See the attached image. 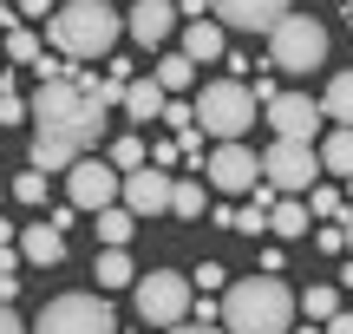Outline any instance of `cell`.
<instances>
[{
	"mask_svg": "<svg viewBox=\"0 0 353 334\" xmlns=\"http://www.w3.org/2000/svg\"><path fill=\"white\" fill-rule=\"evenodd\" d=\"M196 282H203V295H210V288H223V282H229V269H223V262H203Z\"/></svg>",
	"mask_w": 353,
	"mask_h": 334,
	"instance_id": "1f68e13d",
	"label": "cell"
},
{
	"mask_svg": "<svg viewBox=\"0 0 353 334\" xmlns=\"http://www.w3.org/2000/svg\"><path fill=\"white\" fill-rule=\"evenodd\" d=\"M92 275H99V288H131V282H138V269H131L125 249H105V256L92 262Z\"/></svg>",
	"mask_w": 353,
	"mask_h": 334,
	"instance_id": "d4e9b609",
	"label": "cell"
},
{
	"mask_svg": "<svg viewBox=\"0 0 353 334\" xmlns=\"http://www.w3.org/2000/svg\"><path fill=\"white\" fill-rule=\"evenodd\" d=\"M176 157H183V144H157V151H151V164H157V170H170Z\"/></svg>",
	"mask_w": 353,
	"mask_h": 334,
	"instance_id": "e575fe53",
	"label": "cell"
},
{
	"mask_svg": "<svg viewBox=\"0 0 353 334\" xmlns=\"http://www.w3.org/2000/svg\"><path fill=\"white\" fill-rule=\"evenodd\" d=\"M327 334H353V315H334V322H327Z\"/></svg>",
	"mask_w": 353,
	"mask_h": 334,
	"instance_id": "60d3db41",
	"label": "cell"
},
{
	"mask_svg": "<svg viewBox=\"0 0 353 334\" xmlns=\"http://www.w3.org/2000/svg\"><path fill=\"white\" fill-rule=\"evenodd\" d=\"M0 334H26V322H20V315L7 308V302H0Z\"/></svg>",
	"mask_w": 353,
	"mask_h": 334,
	"instance_id": "d590c367",
	"label": "cell"
},
{
	"mask_svg": "<svg viewBox=\"0 0 353 334\" xmlns=\"http://www.w3.org/2000/svg\"><path fill=\"white\" fill-rule=\"evenodd\" d=\"M144 164H151V151H144V138H131V131H125V138L112 144V170H144Z\"/></svg>",
	"mask_w": 353,
	"mask_h": 334,
	"instance_id": "4316f807",
	"label": "cell"
},
{
	"mask_svg": "<svg viewBox=\"0 0 353 334\" xmlns=\"http://www.w3.org/2000/svg\"><path fill=\"white\" fill-rule=\"evenodd\" d=\"M46 39H52L59 59H105L125 39V13L112 0H65V7H52Z\"/></svg>",
	"mask_w": 353,
	"mask_h": 334,
	"instance_id": "7a4b0ae2",
	"label": "cell"
},
{
	"mask_svg": "<svg viewBox=\"0 0 353 334\" xmlns=\"http://www.w3.org/2000/svg\"><path fill=\"white\" fill-rule=\"evenodd\" d=\"M0 59H13V66H39V59H46V39H39L33 26H13V33L0 39Z\"/></svg>",
	"mask_w": 353,
	"mask_h": 334,
	"instance_id": "44dd1931",
	"label": "cell"
},
{
	"mask_svg": "<svg viewBox=\"0 0 353 334\" xmlns=\"http://www.w3.org/2000/svg\"><path fill=\"white\" fill-rule=\"evenodd\" d=\"M196 125H203V138H216V144H242L255 131V92L242 86V79L203 86L196 92Z\"/></svg>",
	"mask_w": 353,
	"mask_h": 334,
	"instance_id": "277c9868",
	"label": "cell"
},
{
	"mask_svg": "<svg viewBox=\"0 0 353 334\" xmlns=\"http://www.w3.org/2000/svg\"><path fill=\"white\" fill-rule=\"evenodd\" d=\"M170 92L157 86V79H131L125 86V118H138V125H151V118H164Z\"/></svg>",
	"mask_w": 353,
	"mask_h": 334,
	"instance_id": "2e32d148",
	"label": "cell"
},
{
	"mask_svg": "<svg viewBox=\"0 0 353 334\" xmlns=\"http://www.w3.org/2000/svg\"><path fill=\"white\" fill-rule=\"evenodd\" d=\"M341 230H347V256H353V204L341 210Z\"/></svg>",
	"mask_w": 353,
	"mask_h": 334,
	"instance_id": "b9f144b4",
	"label": "cell"
},
{
	"mask_svg": "<svg viewBox=\"0 0 353 334\" xmlns=\"http://www.w3.org/2000/svg\"><path fill=\"white\" fill-rule=\"evenodd\" d=\"M20 256L26 262H39V269H52V262H65V230H59V223H26V230H20Z\"/></svg>",
	"mask_w": 353,
	"mask_h": 334,
	"instance_id": "9a60e30c",
	"label": "cell"
},
{
	"mask_svg": "<svg viewBox=\"0 0 353 334\" xmlns=\"http://www.w3.org/2000/svg\"><path fill=\"white\" fill-rule=\"evenodd\" d=\"M321 112H327L341 131H353V72H334V79H327V99H321Z\"/></svg>",
	"mask_w": 353,
	"mask_h": 334,
	"instance_id": "7402d4cb",
	"label": "cell"
},
{
	"mask_svg": "<svg viewBox=\"0 0 353 334\" xmlns=\"http://www.w3.org/2000/svg\"><path fill=\"white\" fill-rule=\"evenodd\" d=\"M20 118H33V105L13 99V92H0V125H20Z\"/></svg>",
	"mask_w": 353,
	"mask_h": 334,
	"instance_id": "4dcf8cb0",
	"label": "cell"
},
{
	"mask_svg": "<svg viewBox=\"0 0 353 334\" xmlns=\"http://www.w3.org/2000/svg\"><path fill=\"white\" fill-rule=\"evenodd\" d=\"M170 190H176L170 170L144 164V170H125V190H118V204H125L131 217H157V210H170Z\"/></svg>",
	"mask_w": 353,
	"mask_h": 334,
	"instance_id": "7c38bea8",
	"label": "cell"
},
{
	"mask_svg": "<svg viewBox=\"0 0 353 334\" xmlns=\"http://www.w3.org/2000/svg\"><path fill=\"white\" fill-rule=\"evenodd\" d=\"M13 13H46V20H52V7H46V0H13Z\"/></svg>",
	"mask_w": 353,
	"mask_h": 334,
	"instance_id": "f35d334b",
	"label": "cell"
},
{
	"mask_svg": "<svg viewBox=\"0 0 353 334\" xmlns=\"http://www.w3.org/2000/svg\"><path fill=\"white\" fill-rule=\"evenodd\" d=\"M223 328L229 334H288L294 328V295L275 275H242L223 288Z\"/></svg>",
	"mask_w": 353,
	"mask_h": 334,
	"instance_id": "3957f363",
	"label": "cell"
},
{
	"mask_svg": "<svg viewBox=\"0 0 353 334\" xmlns=\"http://www.w3.org/2000/svg\"><path fill=\"white\" fill-rule=\"evenodd\" d=\"M347 204H353V184H347Z\"/></svg>",
	"mask_w": 353,
	"mask_h": 334,
	"instance_id": "7dc6e473",
	"label": "cell"
},
{
	"mask_svg": "<svg viewBox=\"0 0 353 334\" xmlns=\"http://www.w3.org/2000/svg\"><path fill=\"white\" fill-rule=\"evenodd\" d=\"M92 230H99V243H105V249H125V243H131V230H138V217H131L125 204H112V210H99V223H92Z\"/></svg>",
	"mask_w": 353,
	"mask_h": 334,
	"instance_id": "603a6c76",
	"label": "cell"
},
{
	"mask_svg": "<svg viewBox=\"0 0 353 334\" xmlns=\"http://www.w3.org/2000/svg\"><path fill=\"white\" fill-rule=\"evenodd\" d=\"M20 26V13H13V0H0V33H13Z\"/></svg>",
	"mask_w": 353,
	"mask_h": 334,
	"instance_id": "74e56055",
	"label": "cell"
},
{
	"mask_svg": "<svg viewBox=\"0 0 353 334\" xmlns=\"http://www.w3.org/2000/svg\"><path fill=\"white\" fill-rule=\"evenodd\" d=\"M33 170H72L79 157H92V144H99V131H105V105L85 92V79H39V92L33 99Z\"/></svg>",
	"mask_w": 353,
	"mask_h": 334,
	"instance_id": "6da1fadb",
	"label": "cell"
},
{
	"mask_svg": "<svg viewBox=\"0 0 353 334\" xmlns=\"http://www.w3.org/2000/svg\"><path fill=\"white\" fill-rule=\"evenodd\" d=\"M151 79H157V86H164L170 99H176V92H190V86H196V59L176 46V52H164V59H157V72H151Z\"/></svg>",
	"mask_w": 353,
	"mask_h": 334,
	"instance_id": "d6986e66",
	"label": "cell"
},
{
	"mask_svg": "<svg viewBox=\"0 0 353 334\" xmlns=\"http://www.w3.org/2000/svg\"><path fill=\"white\" fill-rule=\"evenodd\" d=\"M65 190H72V210H112L125 190V170H112V157H79L65 170Z\"/></svg>",
	"mask_w": 353,
	"mask_h": 334,
	"instance_id": "9c48e42d",
	"label": "cell"
},
{
	"mask_svg": "<svg viewBox=\"0 0 353 334\" xmlns=\"http://www.w3.org/2000/svg\"><path fill=\"white\" fill-rule=\"evenodd\" d=\"M13 197L20 204H46V170H20L13 177Z\"/></svg>",
	"mask_w": 353,
	"mask_h": 334,
	"instance_id": "f546056e",
	"label": "cell"
},
{
	"mask_svg": "<svg viewBox=\"0 0 353 334\" xmlns=\"http://www.w3.org/2000/svg\"><path fill=\"white\" fill-rule=\"evenodd\" d=\"M341 282H347V288H353V262H347V269H341Z\"/></svg>",
	"mask_w": 353,
	"mask_h": 334,
	"instance_id": "ee69618b",
	"label": "cell"
},
{
	"mask_svg": "<svg viewBox=\"0 0 353 334\" xmlns=\"http://www.w3.org/2000/svg\"><path fill=\"white\" fill-rule=\"evenodd\" d=\"M275 197H281L275 184H255L249 204L236 210V230H242V236H262V230H268V210H275Z\"/></svg>",
	"mask_w": 353,
	"mask_h": 334,
	"instance_id": "ac0fdd59",
	"label": "cell"
},
{
	"mask_svg": "<svg viewBox=\"0 0 353 334\" xmlns=\"http://www.w3.org/2000/svg\"><path fill=\"white\" fill-rule=\"evenodd\" d=\"M321 170H334V177H347V184H353V131L334 125L327 138H321Z\"/></svg>",
	"mask_w": 353,
	"mask_h": 334,
	"instance_id": "ffe728a7",
	"label": "cell"
},
{
	"mask_svg": "<svg viewBox=\"0 0 353 334\" xmlns=\"http://www.w3.org/2000/svg\"><path fill=\"white\" fill-rule=\"evenodd\" d=\"M347 210V197L334 190V184H314V190H307V217H341Z\"/></svg>",
	"mask_w": 353,
	"mask_h": 334,
	"instance_id": "83f0119b",
	"label": "cell"
},
{
	"mask_svg": "<svg viewBox=\"0 0 353 334\" xmlns=\"http://www.w3.org/2000/svg\"><path fill=\"white\" fill-rule=\"evenodd\" d=\"M33 334H118V315L99 295H59V302H46Z\"/></svg>",
	"mask_w": 353,
	"mask_h": 334,
	"instance_id": "ba28073f",
	"label": "cell"
},
{
	"mask_svg": "<svg viewBox=\"0 0 353 334\" xmlns=\"http://www.w3.org/2000/svg\"><path fill=\"white\" fill-rule=\"evenodd\" d=\"M294 308H301L307 322H334V315H341V295H334V288H307Z\"/></svg>",
	"mask_w": 353,
	"mask_h": 334,
	"instance_id": "484cf974",
	"label": "cell"
},
{
	"mask_svg": "<svg viewBox=\"0 0 353 334\" xmlns=\"http://www.w3.org/2000/svg\"><path fill=\"white\" fill-rule=\"evenodd\" d=\"M176 13H190V20H210V0H176Z\"/></svg>",
	"mask_w": 353,
	"mask_h": 334,
	"instance_id": "8d00e7d4",
	"label": "cell"
},
{
	"mask_svg": "<svg viewBox=\"0 0 353 334\" xmlns=\"http://www.w3.org/2000/svg\"><path fill=\"white\" fill-rule=\"evenodd\" d=\"M210 13L236 33H275V20L294 13V0H210Z\"/></svg>",
	"mask_w": 353,
	"mask_h": 334,
	"instance_id": "4fadbf2b",
	"label": "cell"
},
{
	"mask_svg": "<svg viewBox=\"0 0 353 334\" xmlns=\"http://www.w3.org/2000/svg\"><path fill=\"white\" fill-rule=\"evenodd\" d=\"M170 217H203V184H176V190H170Z\"/></svg>",
	"mask_w": 353,
	"mask_h": 334,
	"instance_id": "f1b7e54d",
	"label": "cell"
},
{
	"mask_svg": "<svg viewBox=\"0 0 353 334\" xmlns=\"http://www.w3.org/2000/svg\"><path fill=\"white\" fill-rule=\"evenodd\" d=\"M262 112H268V125H275V138H307L314 144V131L327 125L321 99H307V92H281V99H268Z\"/></svg>",
	"mask_w": 353,
	"mask_h": 334,
	"instance_id": "8fae6325",
	"label": "cell"
},
{
	"mask_svg": "<svg viewBox=\"0 0 353 334\" xmlns=\"http://www.w3.org/2000/svg\"><path fill=\"white\" fill-rule=\"evenodd\" d=\"M203 170H210V190H223V197H249L262 184V157L249 144H216Z\"/></svg>",
	"mask_w": 353,
	"mask_h": 334,
	"instance_id": "30bf717a",
	"label": "cell"
},
{
	"mask_svg": "<svg viewBox=\"0 0 353 334\" xmlns=\"http://www.w3.org/2000/svg\"><path fill=\"white\" fill-rule=\"evenodd\" d=\"M183 52H190L196 66L223 59V20H190V26H183Z\"/></svg>",
	"mask_w": 353,
	"mask_h": 334,
	"instance_id": "e0dca14e",
	"label": "cell"
},
{
	"mask_svg": "<svg viewBox=\"0 0 353 334\" xmlns=\"http://www.w3.org/2000/svg\"><path fill=\"white\" fill-rule=\"evenodd\" d=\"M170 334H229V328H210V322H196V328H183V322H176Z\"/></svg>",
	"mask_w": 353,
	"mask_h": 334,
	"instance_id": "ab89813d",
	"label": "cell"
},
{
	"mask_svg": "<svg viewBox=\"0 0 353 334\" xmlns=\"http://www.w3.org/2000/svg\"><path fill=\"white\" fill-rule=\"evenodd\" d=\"M294 334H327V328H294Z\"/></svg>",
	"mask_w": 353,
	"mask_h": 334,
	"instance_id": "f6af8a7d",
	"label": "cell"
},
{
	"mask_svg": "<svg viewBox=\"0 0 353 334\" xmlns=\"http://www.w3.org/2000/svg\"><path fill=\"white\" fill-rule=\"evenodd\" d=\"M268 230L288 236V243H294V236H307V204H301V197H275V210H268Z\"/></svg>",
	"mask_w": 353,
	"mask_h": 334,
	"instance_id": "cb8c5ba5",
	"label": "cell"
},
{
	"mask_svg": "<svg viewBox=\"0 0 353 334\" xmlns=\"http://www.w3.org/2000/svg\"><path fill=\"white\" fill-rule=\"evenodd\" d=\"M190 308H196V295H190V275H176V269L138 275V315H144L151 328H176Z\"/></svg>",
	"mask_w": 353,
	"mask_h": 334,
	"instance_id": "52a82bcc",
	"label": "cell"
},
{
	"mask_svg": "<svg viewBox=\"0 0 353 334\" xmlns=\"http://www.w3.org/2000/svg\"><path fill=\"white\" fill-rule=\"evenodd\" d=\"M249 92H255V105H268V99H281V86H275V72H255V86H249Z\"/></svg>",
	"mask_w": 353,
	"mask_h": 334,
	"instance_id": "d6a6232c",
	"label": "cell"
},
{
	"mask_svg": "<svg viewBox=\"0 0 353 334\" xmlns=\"http://www.w3.org/2000/svg\"><path fill=\"white\" fill-rule=\"evenodd\" d=\"M262 184H275L281 197H307L321 184V144L307 138H275L262 151Z\"/></svg>",
	"mask_w": 353,
	"mask_h": 334,
	"instance_id": "8992f818",
	"label": "cell"
},
{
	"mask_svg": "<svg viewBox=\"0 0 353 334\" xmlns=\"http://www.w3.org/2000/svg\"><path fill=\"white\" fill-rule=\"evenodd\" d=\"M347 13H353V0H347Z\"/></svg>",
	"mask_w": 353,
	"mask_h": 334,
	"instance_id": "c3c4849f",
	"label": "cell"
},
{
	"mask_svg": "<svg viewBox=\"0 0 353 334\" xmlns=\"http://www.w3.org/2000/svg\"><path fill=\"white\" fill-rule=\"evenodd\" d=\"M0 249H13V223H0Z\"/></svg>",
	"mask_w": 353,
	"mask_h": 334,
	"instance_id": "7bdbcfd3",
	"label": "cell"
},
{
	"mask_svg": "<svg viewBox=\"0 0 353 334\" xmlns=\"http://www.w3.org/2000/svg\"><path fill=\"white\" fill-rule=\"evenodd\" d=\"M314 236H321V249H334V256L347 249V230H341V223H327V230H314Z\"/></svg>",
	"mask_w": 353,
	"mask_h": 334,
	"instance_id": "836d02e7",
	"label": "cell"
},
{
	"mask_svg": "<svg viewBox=\"0 0 353 334\" xmlns=\"http://www.w3.org/2000/svg\"><path fill=\"white\" fill-rule=\"evenodd\" d=\"M0 92H7V66H0Z\"/></svg>",
	"mask_w": 353,
	"mask_h": 334,
	"instance_id": "bcb514c9",
	"label": "cell"
},
{
	"mask_svg": "<svg viewBox=\"0 0 353 334\" xmlns=\"http://www.w3.org/2000/svg\"><path fill=\"white\" fill-rule=\"evenodd\" d=\"M125 33L138 46H164L176 33V0H138V7H125Z\"/></svg>",
	"mask_w": 353,
	"mask_h": 334,
	"instance_id": "5bb4252c",
	"label": "cell"
},
{
	"mask_svg": "<svg viewBox=\"0 0 353 334\" xmlns=\"http://www.w3.org/2000/svg\"><path fill=\"white\" fill-rule=\"evenodd\" d=\"M321 59H327V26L314 13H281L268 33V66L275 72H314Z\"/></svg>",
	"mask_w": 353,
	"mask_h": 334,
	"instance_id": "5b68a950",
	"label": "cell"
}]
</instances>
